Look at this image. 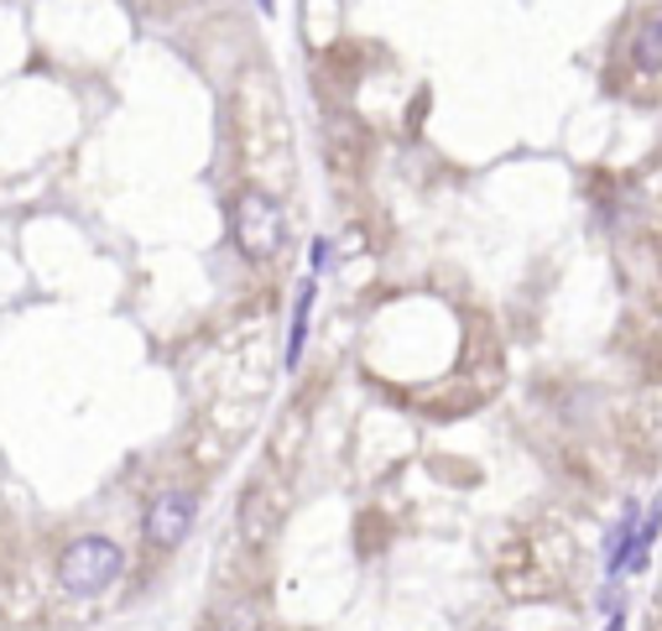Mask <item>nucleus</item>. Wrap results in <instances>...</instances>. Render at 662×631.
<instances>
[{"label": "nucleus", "mask_w": 662, "mask_h": 631, "mask_svg": "<svg viewBox=\"0 0 662 631\" xmlns=\"http://www.w3.org/2000/svg\"><path fill=\"white\" fill-rule=\"evenodd\" d=\"M606 631H626V621H621V616H610V627Z\"/></svg>", "instance_id": "obj_9"}, {"label": "nucleus", "mask_w": 662, "mask_h": 631, "mask_svg": "<svg viewBox=\"0 0 662 631\" xmlns=\"http://www.w3.org/2000/svg\"><path fill=\"white\" fill-rule=\"evenodd\" d=\"M261 11H272V0H261Z\"/></svg>", "instance_id": "obj_10"}, {"label": "nucleus", "mask_w": 662, "mask_h": 631, "mask_svg": "<svg viewBox=\"0 0 662 631\" xmlns=\"http://www.w3.org/2000/svg\"><path fill=\"white\" fill-rule=\"evenodd\" d=\"M120 569H126L120 543L99 538V533H84V538H74L63 554H57V585L69 595H84V600L111 590L115 579H120Z\"/></svg>", "instance_id": "obj_2"}, {"label": "nucleus", "mask_w": 662, "mask_h": 631, "mask_svg": "<svg viewBox=\"0 0 662 631\" xmlns=\"http://www.w3.org/2000/svg\"><path fill=\"white\" fill-rule=\"evenodd\" d=\"M308 308H313V287H303L297 297V318H293V339H287V366L303 360V339H308Z\"/></svg>", "instance_id": "obj_7"}, {"label": "nucleus", "mask_w": 662, "mask_h": 631, "mask_svg": "<svg viewBox=\"0 0 662 631\" xmlns=\"http://www.w3.org/2000/svg\"><path fill=\"white\" fill-rule=\"evenodd\" d=\"M235 120H240V147H245V162L261 183H282L293 172V120H287V105H282V90L266 69L240 78L235 90Z\"/></svg>", "instance_id": "obj_1"}, {"label": "nucleus", "mask_w": 662, "mask_h": 631, "mask_svg": "<svg viewBox=\"0 0 662 631\" xmlns=\"http://www.w3.org/2000/svg\"><path fill=\"white\" fill-rule=\"evenodd\" d=\"M193 517H199V502H193V491H162V496H151L147 517V543L151 548H178V543L193 533Z\"/></svg>", "instance_id": "obj_4"}, {"label": "nucleus", "mask_w": 662, "mask_h": 631, "mask_svg": "<svg viewBox=\"0 0 662 631\" xmlns=\"http://www.w3.org/2000/svg\"><path fill=\"white\" fill-rule=\"evenodd\" d=\"M230 224H235V245L251 261H272L276 251H282V235H287L282 204H276L266 188H245L235 199V209H230Z\"/></svg>", "instance_id": "obj_3"}, {"label": "nucleus", "mask_w": 662, "mask_h": 631, "mask_svg": "<svg viewBox=\"0 0 662 631\" xmlns=\"http://www.w3.org/2000/svg\"><path fill=\"white\" fill-rule=\"evenodd\" d=\"M366 130L355 126V120H334L329 136H324V162H329L334 172H345V178H355L360 172V162H366Z\"/></svg>", "instance_id": "obj_5"}, {"label": "nucleus", "mask_w": 662, "mask_h": 631, "mask_svg": "<svg viewBox=\"0 0 662 631\" xmlns=\"http://www.w3.org/2000/svg\"><path fill=\"white\" fill-rule=\"evenodd\" d=\"M631 53H637V69L658 74L662 69V21H647L642 32H637V42H631Z\"/></svg>", "instance_id": "obj_6"}, {"label": "nucleus", "mask_w": 662, "mask_h": 631, "mask_svg": "<svg viewBox=\"0 0 662 631\" xmlns=\"http://www.w3.org/2000/svg\"><path fill=\"white\" fill-rule=\"evenodd\" d=\"M130 6H136V11H147V17H172L183 0H130Z\"/></svg>", "instance_id": "obj_8"}]
</instances>
